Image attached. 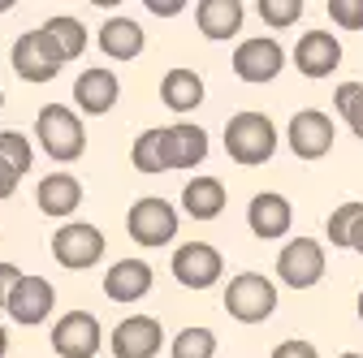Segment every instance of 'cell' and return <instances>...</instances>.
I'll use <instances>...</instances> for the list:
<instances>
[{"label": "cell", "mask_w": 363, "mask_h": 358, "mask_svg": "<svg viewBox=\"0 0 363 358\" xmlns=\"http://www.w3.org/2000/svg\"><path fill=\"white\" fill-rule=\"evenodd\" d=\"M225 311L238 324H264L272 311H277V285L259 272H238L225 285Z\"/></svg>", "instance_id": "cell-3"}, {"label": "cell", "mask_w": 363, "mask_h": 358, "mask_svg": "<svg viewBox=\"0 0 363 358\" xmlns=\"http://www.w3.org/2000/svg\"><path fill=\"white\" fill-rule=\"evenodd\" d=\"M225 272V259L212 242H182L173 250V277L186 289H212Z\"/></svg>", "instance_id": "cell-7"}, {"label": "cell", "mask_w": 363, "mask_h": 358, "mask_svg": "<svg viewBox=\"0 0 363 358\" xmlns=\"http://www.w3.org/2000/svg\"><path fill=\"white\" fill-rule=\"evenodd\" d=\"M225 151H230L234 164L255 168L268 164L272 151H277V125H272L264 112H238L225 125Z\"/></svg>", "instance_id": "cell-1"}, {"label": "cell", "mask_w": 363, "mask_h": 358, "mask_svg": "<svg viewBox=\"0 0 363 358\" xmlns=\"http://www.w3.org/2000/svg\"><path fill=\"white\" fill-rule=\"evenodd\" d=\"M104 233L91 225V220H74V225H61L52 233V259L69 272H82V267H96L104 259Z\"/></svg>", "instance_id": "cell-5"}, {"label": "cell", "mask_w": 363, "mask_h": 358, "mask_svg": "<svg viewBox=\"0 0 363 358\" xmlns=\"http://www.w3.org/2000/svg\"><path fill=\"white\" fill-rule=\"evenodd\" d=\"M286 139H290V147H294L298 160H320V156H329V147H333V121H329L320 108H303V112L290 117Z\"/></svg>", "instance_id": "cell-12"}, {"label": "cell", "mask_w": 363, "mask_h": 358, "mask_svg": "<svg viewBox=\"0 0 363 358\" xmlns=\"http://www.w3.org/2000/svg\"><path fill=\"white\" fill-rule=\"evenodd\" d=\"M147 9L152 13H182L186 5H182V0H147Z\"/></svg>", "instance_id": "cell-35"}, {"label": "cell", "mask_w": 363, "mask_h": 358, "mask_svg": "<svg viewBox=\"0 0 363 358\" xmlns=\"http://www.w3.org/2000/svg\"><path fill=\"white\" fill-rule=\"evenodd\" d=\"M342 358H363V354H342Z\"/></svg>", "instance_id": "cell-40"}, {"label": "cell", "mask_w": 363, "mask_h": 358, "mask_svg": "<svg viewBox=\"0 0 363 358\" xmlns=\"http://www.w3.org/2000/svg\"><path fill=\"white\" fill-rule=\"evenodd\" d=\"M359 320H363V294H359Z\"/></svg>", "instance_id": "cell-39"}, {"label": "cell", "mask_w": 363, "mask_h": 358, "mask_svg": "<svg viewBox=\"0 0 363 358\" xmlns=\"http://www.w3.org/2000/svg\"><path fill=\"white\" fill-rule=\"evenodd\" d=\"M18 281H22L18 267H13V263H0V306L9 302V294H13V285H18Z\"/></svg>", "instance_id": "cell-33"}, {"label": "cell", "mask_w": 363, "mask_h": 358, "mask_svg": "<svg viewBox=\"0 0 363 358\" xmlns=\"http://www.w3.org/2000/svg\"><path fill=\"white\" fill-rule=\"evenodd\" d=\"M13 74L22 78V82H52L57 74H61V65H65V57H61V48L52 43V35L43 30V26H35V30H26L18 43H13Z\"/></svg>", "instance_id": "cell-4"}, {"label": "cell", "mask_w": 363, "mask_h": 358, "mask_svg": "<svg viewBox=\"0 0 363 358\" xmlns=\"http://www.w3.org/2000/svg\"><path fill=\"white\" fill-rule=\"evenodd\" d=\"M125 233L139 246H169L177 233V207L169 199H156V195L139 199L125 212Z\"/></svg>", "instance_id": "cell-6"}, {"label": "cell", "mask_w": 363, "mask_h": 358, "mask_svg": "<svg viewBox=\"0 0 363 358\" xmlns=\"http://www.w3.org/2000/svg\"><path fill=\"white\" fill-rule=\"evenodd\" d=\"M104 294L113 302H139L152 294V267L143 259H117L104 272Z\"/></svg>", "instance_id": "cell-18"}, {"label": "cell", "mask_w": 363, "mask_h": 358, "mask_svg": "<svg viewBox=\"0 0 363 358\" xmlns=\"http://www.w3.org/2000/svg\"><path fill=\"white\" fill-rule=\"evenodd\" d=\"M5 354H9V333L0 328V358H5Z\"/></svg>", "instance_id": "cell-37"}, {"label": "cell", "mask_w": 363, "mask_h": 358, "mask_svg": "<svg viewBox=\"0 0 363 358\" xmlns=\"http://www.w3.org/2000/svg\"><path fill=\"white\" fill-rule=\"evenodd\" d=\"M363 216V203H342L333 216H329V225H325V233H329V242L337 246V250H346L350 246V229H354V220Z\"/></svg>", "instance_id": "cell-29"}, {"label": "cell", "mask_w": 363, "mask_h": 358, "mask_svg": "<svg viewBox=\"0 0 363 358\" xmlns=\"http://www.w3.org/2000/svg\"><path fill=\"white\" fill-rule=\"evenodd\" d=\"M169 354L173 358H212L216 354V337H212V328H182L173 337Z\"/></svg>", "instance_id": "cell-26"}, {"label": "cell", "mask_w": 363, "mask_h": 358, "mask_svg": "<svg viewBox=\"0 0 363 358\" xmlns=\"http://www.w3.org/2000/svg\"><path fill=\"white\" fill-rule=\"evenodd\" d=\"M329 18L342 30H363V0H329Z\"/></svg>", "instance_id": "cell-31"}, {"label": "cell", "mask_w": 363, "mask_h": 358, "mask_svg": "<svg viewBox=\"0 0 363 358\" xmlns=\"http://www.w3.org/2000/svg\"><path fill=\"white\" fill-rule=\"evenodd\" d=\"M100 345H104V333L91 311H65L52 328V350L61 358H96Z\"/></svg>", "instance_id": "cell-8"}, {"label": "cell", "mask_w": 363, "mask_h": 358, "mask_svg": "<svg viewBox=\"0 0 363 358\" xmlns=\"http://www.w3.org/2000/svg\"><path fill=\"white\" fill-rule=\"evenodd\" d=\"M272 358H320V354H315V345H311V341L290 337V341H281L277 350H272Z\"/></svg>", "instance_id": "cell-32"}, {"label": "cell", "mask_w": 363, "mask_h": 358, "mask_svg": "<svg viewBox=\"0 0 363 358\" xmlns=\"http://www.w3.org/2000/svg\"><path fill=\"white\" fill-rule=\"evenodd\" d=\"M18 182H22V177H18V173L5 164V160H0V199H9V195L18 190Z\"/></svg>", "instance_id": "cell-34"}, {"label": "cell", "mask_w": 363, "mask_h": 358, "mask_svg": "<svg viewBox=\"0 0 363 358\" xmlns=\"http://www.w3.org/2000/svg\"><path fill=\"white\" fill-rule=\"evenodd\" d=\"M333 104H337L342 121H350L354 139H363V82H342L333 91Z\"/></svg>", "instance_id": "cell-27"}, {"label": "cell", "mask_w": 363, "mask_h": 358, "mask_svg": "<svg viewBox=\"0 0 363 358\" xmlns=\"http://www.w3.org/2000/svg\"><path fill=\"white\" fill-rule=\"evenodd\" d=\"M160 345H164V328L152 316H125L113 328V341H108L113 358H156Z\"/></svg>", "instance_id": "cell-10"}, {"label": "cell", "mask_w": 363, "mask_h": 358, "mask_svg": "<svg viewBox=\"0 0 363 358\" xmlns=\"http://www.w3.org/2000/svg\"><path fill=\"white\" fill-rule=\"evenodd\" d=\"M242 5L238 0H199L195 5V22L203 30V39H234L242 30Z\"/></svg>", "instance_id": "cell-20"}, {"label": "cell", "mask_w": 363, "mask_h": 358, "mask_svg": "<svg viewBox=\"0 0 363 358\" xmlns=\"http://www.w3.org/2000/svg\"><path fill=\"white\" fill-rule=\"evenodd\" d=\"M350 250H359V255H363V216L354 220V229H350Z\"/></svg>", "instance_id": "cell-36"}, {"label": "cell", "mask_w": 363, "mask_h": 358, "mask_svg": "<svg viewBox=\"0 0 363 358\" xmlns=\"http://www.w3.org/2000/svg\"><path fill=\"white\" fill-rule=\"evenodd\" d=\"M277 277L290 285V289H311L315 281L325 277V246L315 238H294L281 246L277 255Z\"/></svg>", "instance_id": "cell-9"}, {"label": "cell", "mask_w": 363, "mask_h": 358, "mask_svg": "<svg viewBox=\"0 0 363 358\" xmlns=\"http://www.w3.org/2000/svg\"><path fill=\"white\" fill-rule=\"evenodd\" d=\"M5 9H13V5H9V0H0V13H5Z\"/></svg>", "instance_id": "cell-38"}, {"label": "cell", "mask_w": 363, "mask_h": 358, "mask_svg": "<svg viewBox=\"0 0 363 358\" xmlns=\"http://www.w3.org/2000/svg\"><path fill=\"white\" fill-rule=\"evenodd\" d=\"M130 164L139 168V173H147V177H156V173H169L173 168V151H169V134L156 125V129H143L139 139H134V147H130Z\"/></svg>", "instance_id": "cell-24"}, {"label": "cell", "mask_w": 363, "mask_h": 358, "mask_svg": "<svg viewBox=\"0 0 363 358\" xmlns=\"http://www.w3.org/2000/svg\"><path fill=\"white\" fill-rule=\"evenodd\" d=\"M35 139H39V147L48 151L52 160H78L82 156V147H86V129H82V121H78V112L74 108H65V104H43L39 108V121H35Z\"/></svg>", "instance_id": "cell-2"}, {"label": "cell", "mask_w": 363, "mask_h": 358, "mask_svg": "<svg viewBox=\"0 0 363 358\" xmlns=\"http://www.w3.org/2000/svg\"><path fill=\"white\" fill-rule=\"evenodd\" d=\"M43 30L52 35V43L61 48V57H65V61H74V57L86 48V26H82L78 18H69V13L48 18V22H43Z\"/></svg>", "instance_id": "cell-25"}, {"label": "cell", "mask_w": 363, "mask_h": 358, "mask_svg": "<svg viewBox=\"0 0 363 358\" xmlns=\"http://www.w3.org/2000/svg\"><path fill=\"white\" fill-rule=\"evenodd\" d=\"M182 212L195 216V220H216L225 212V186L216 177H191L182 186Z\"/></svg>", "instance_id": "cell-23"}, {"label": "cell", "mask_w": 363, "mask_h": 358, "mask_svg": "<svg viewBox=\"0 0 363 358\" xmlns=\"http://www.w3.org/2000/svg\"><path fill=\"white\" fill-rule=\"evenodd\" d=\"M290 220H294V207L286 195H272V190H259L251 203H247V225L255 238H281L290 229Z\"/></svg>", "instance_id": "cell-16"}, {"label": "cell", "mask_w": 363, "mask_h": 358, "mask_svg": "<svg viewBox=\"0 0 363 358\" xmlns=\"http://www.w3.org/2000/svg\"><path fill=\"white\" fill-rule=\"evenodd\" d=\"M0 160H5L18 177L30 168V160H35V156H30V143L22 139L18 129H0Z\"/></svg>", "instance_id": "cell-28"}, {"label": "cell", "mask_w": 363, "mask_h": 358, "mask_svg": "<svg viewBox=\"0 0 363 358\" xmlns=\"http://www.w3.org/2000/svg\"><path fill=\"white\" fill-rule=\"evenodd\" d=\"M169 134V151H173V168H195L208 160V129L195 121H173L164 125Z\"/></svg>", "instance_id": "cell-21"}, {"label": "cell", "mask_w": 363, "mask_h": 358, "mask_svg": "<svg viewBox=\"0 0 363 358\" xmlns=\"http://www.w3.org/2000/svg\"><path fill=\"white\" fill-rule=\"evenodd\" d=\"M96 43H100V52H108L113 61H134V57L143 52L147 35H143V26L134 22V18H104Z\"/></svg>", "instance_id": "cell-19"}, {"label": "cell", "mask_w": 363, "mask_h": 358, "mask_svg": "<svg viewBox=\"0 0 363 358\" xmlns=\"http://www.w3.org/2000/svg\"><path fill=\"white\" fill-rule=\"evenodd\" d=\"M160 100L169 112H191L203 104V78L195 69H169L160 78Z\"/></svg>", "instance_id": "cell-22"}, {"label": "cell", "mask_w": 363, "mask_h": 358, "mask_svg": "<svg viewBox=\"0 0 363 358\" xmlns=\"http://www.w3.org/2000/svg\"><path fill=\"white\" fill-rule=\"evenodd\" d=\"M294 65L303 78H329L342 65V43L329 30H307L294 48Z\"/></svg>", "instance_id": "cell-15"}, {"label": "cell", "mask_w": 363, "mask_h": 358, "mask_svg": "<svg viewBox=\"0 0 363 358\" xmlns=\"http://www.w3.org/2000/svg\"><path fill=\"white\" fill-rule=\"evenodd\" d=\"M117 96H121V82H117L113 69H82L78 82H74V104H78V112H86V117L113 112Z\"/></svg>", "instance_id": "cell-14"}, {"label": "cell", "mask_w": 363, "mask_h": 358, "mask_svg": "<svg viewBox=\"0 0 363 358\" xmlns=\"http://www.w3.org/2000/svg\"><path fill=\"white\" fill-rule=\"evenodd\" d=\"M259 18L268 26H290L294 18H303V0H259Z\"/></svg>", "instance_id": "cell-30"}, {"label": "cell", "mask_w": 363, "mask_h": 358, "mask_svg": "<svg viewBox=\"0 0 363 358\" xmlns=\"http://www.w3.org/2000/svg\"><path fill=\"white\" fill-rule=\"evenodd\" d=\"M52 302H57V294H52V285L43 281V277H22V281L13 285L5 311H9L13 324L30 328V324H43V320L52 316Z\"/></svg>", "instance_id": "cell-13"}, {"label": "cell", "mask_w": 363, "mask_h": 358, "mask_svg": "<svg viewBox=\"0 0 363 358\" xmlns=\"http://www.w3.org/2000/svg\"><path fill=\"white\" fill-rule=\"evenodd\" d=\"M286 69V52H281V43L277 39H247L238 43V52H234V74L251 86H264L272 82Z\"/></svg>", "instance_id": "cell-11"}, {"label": "cell", "mask_w": 363, "mask_h": 358, "mask_svg": "<svg viewBox=\"0 0 363 358\" xmlns=\"http://www.w3.org/2000/svg\"><path fill=\"white\" fill-rule=\"evenodd\" d=\"M0 108H5V91H0Z\"/></svg>", "instance_id": "cell-41"}, {"label": "cell", "mask_w": 363, "mask_h": 358, "mask_svg": "<svg viewBox=\"0 0 363 358\" xmlns=\"http://www.w3.org/2000/svg\"><path fill=\"white\" fill-rule=\"evenodd\" d=\"M35 203H39L43 216L65 220V216H74L82 207V182L74 173H48L39 182V190H35Z\"/></svg>", "instance_id": "cell-17"}]
</instances>
